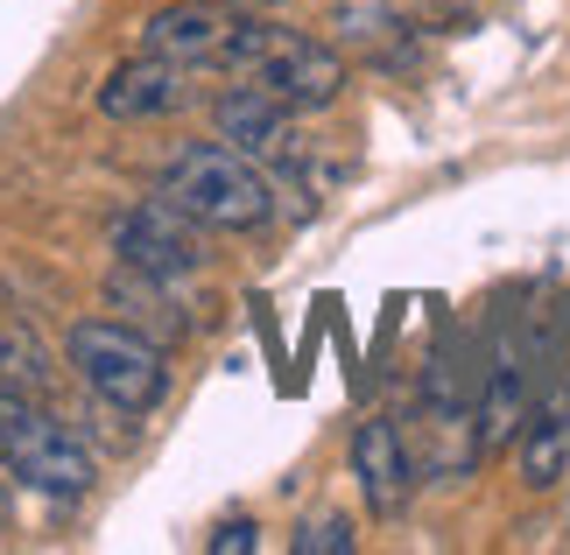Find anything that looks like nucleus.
<instances>
[{
    "label": "nucleus",
    "instance_id": "1",
    "mask_svg": "<svg viewBox=\"0 0 570 555\" xmlns=\"http://www.w3.org/2000/svg\"><path fill=\"white\" fill-rule=\"evenodd\" d=\"M218 71H233L239 85H261L268 99L296 106V113H324V106H338L345 78H353L332 42H317L303 29H282V21H268V14H239V29H233Z\"/></svg>",
    "mask_w": 570,
    "mask_h": 555
},
{
    "label": "nucleus",
    "instance_id": "8",
    "mask_svg": "<svg viewBox=\"0 0 570 555\" xmlns=\"http://www.w3.org/2000/svg\"><path fill=\"white\" fill-rule=\"evenodd\" d=\"M233 29H239V14L226 0H169V8H156L141 21V50H156L169 63H190V71H218Z\"/></svg>",
    "mask_w": 570,
    "mask_h": 555
},
{
    "label": "nucleus",
    "instance_id": "13",
    "mask_svg": "<svg viewBox=\"0 0 570 555\" xmlns=\"http://www.w3.org/2000/svg\"><path fill=\"white\" fill-rule=\"evenodd\" d=\"M106 296H114V309H127V324H135L141 338H156V345H177L190 330V317L177 309V288H169V281H148L135 268H120Z\"/></svg>",
    "mask_w": 570,
    "mask_h": 555
},
{
    "label": "nucleus",
    "instance_id": "2",
    "mask_svg": "<svg viewBox=\"0 0 570 555\" xmlns=\"http://www.w3.org/2000/svg\"><path fill=\"white\" fill-rule=\"evenodd\" d=\"M184 218H197L205 232H261L275 218V176L239 155L226 141H197V148H177L163 169V190Z\"/></svg>",
    "mask_w": 570,
    "mask_h": 555
},
{
    "label": "nucleus",
    "instance_id": "4",
    "mask_svg": "<svg viewBox=\"0 0 570 555\" xmlns=\"http://www.w3.org/2000/svg\"><path fill=\"white\" fill-rule=\"evenodd\" d=\"M63 351H71L78 380L92 387L106 408H120V415L163 408V394H169V359H163V345L141 338L135 324H78Z\"/></svg>",
    "mask_w": 570,
    "mask_h": 555
},
{
    "label": "nucleus",
    "instance_id": "12",
    "mask_svg": "<svg viewBox=\"0 0 570 555\" xmlns=\"http://www.w3.org/2000/svg\"><path fill=\"white\" fill-rule=\"evenodd\" d=\"M514 450H521V485H529V493H550L570 472V394H550V402L521 422Z\"/></svg>",
    "mask_w": 570,
    "mask_h": 555
},
{
    "label": "nucleus",
    "instance_id": "11",
    "mask_svg": "<svg viewBox=\"0 0 570 555\" xmlns=\"http://www.w3.org/2000/svg\"><path fill=\"white\" fill-rule=\"evenodd\" d=\"M353 478H360V493H366V506H374L381 521L409 514V499H415V450L402 443V429H394L387 415H374V422L353 429Z\"/></svg>",
    "mask_w": 570,
    "mask_h": 555
},
{
    "label": "nucleus",
    "instance_id": "14",
    "mask_svg": "<svg viewBox=\"0 0 570 555\" xmlns=\"http://www.w3.org/2000/svg\"><path fill=\"white\" fill-rule=\"evenodd\" d=\"M0 380L8 387H29V394H50L57 373H50V351L36 345V330L14 317V309H0Z\"/></svg>",
    "mask_w": 570,
    "mask_h": 555
},
{
    "label": "nucleus",
    "instance_id": "10",
    "mask_svg": "<svg viewBox=\"0 0 570 555\" xmlns=\"http://www.w3.org/2000/svg\"><path fill=\"white\" fill-rule=\"evenodd\" d=\"M190 63H169L156 50H141V57H127L114 78L99 85V113L106 120H120V127H141V120H169V113H184L190 106Z\"/></svg>",
    "mask_w": 570,
    "mask_h": 555
},
{
    "label": "nucleus",
    "instance_id": "7",
    "mask_svg": "<svg viewBox=\"0 0 570 555\" xmlns=\"http://www.w3.org/2000/svg\"><path fill=\"white\" fill-rule=\"evenodd\" d=\"M415 422H423V443H415V472L430 478H465L479 457H487V443H479V402L465 387H458L451 359L430 366V387H423V408H415Z\"/></svg>",
    "mask_w": 570,
    "mask_h": 555
},
{
    "label": "nucleus",
    "instance_id": "6",
    "mask_svg": "<svg viewBox=\"0 0 570 555\" xmlns=\"http://www.w3.org/2000/svg\"><path fill=\"white\" fill-rule=\"evenodd\" d=\"M212 127H218V141L254 155L268 176H311V141L296 135V106L268 99L261 85H233V92L212 106Z\"/></svg>",
    "mask_w": 570,
    "mask_h": 555
},
{
    "label": "nucleus",
    "instance_id": "9",
    "mask_svg": "<svg viewBox=\"0 0 570 555\" xmlns=\"http://www.w3.org/2000/svg\"><path fill=\"white\" fill-rule=\"evenodd\" d=\"M535 345L521 330H500L493 359H487V387H479V443L487 450H508L521 436V422L535 415Z\"/></svg>",
    "mask_w": 570,
    "mask_h": 555
},
{
    "label": "nucleus",
    "instance_id": "20",
    "mask_svg": "<svg viewBox=\"0 0 570 555\" xmlns=\"http://www.w3.org/2000/svg\"><path fill=\"white\" fill-rule=\"evenodd\" d=\"M563 394H570V387H563Z\"/></svg>",
    "mask_w": 570,
    "mask_h": 555
},
{
    "label": "nucleus",
    "instance_id": "15",
    "mask_svg": "<svg viewBox=\"0 0 570 555\" xmlns=\"http://www.w3.org/2000/svg\"><path fill=\"white\" fill-rule=\"evenodd\" d=\"M296 555H353L360 548V535H353V521L345 514H317V521H303L296 527V542H289Z\"/></svg>",
    "mask_w": 570,
    "mask_h": 555
},
{
    "label": "nucleus",
    "instance_id": "19",
    "mask_svg": "<svg viewBox=\"0 0 570 555\" xmlns=\"http://www.w3.org/2000/svg\"><path fill=\"white\" fill-rule=\"evenodd\" d=\"M0 527H8V493H0Z\"/></svg>",
    "mask_w": 570,
    "mask_h": 555
},
{
    "label": "nucleus",
    "instance_id": "5",
    "mask_svg": "<svg viewBox=\"0 0 570 555\" xmlns=\"http://www.w3.org/2000/svg\"><path fill=\"white\" fill-rule=\"evenodd\" d=\"M197 232H205V226L184 218L169 197H148V205L114 218V254H120V268L184 288L190 275H205V239H197Z\"/></svg>",
    "mask_w": 570,
    "mask_h": 555
},
{
    "label": "nucleus",
    "instance_id": "17",
    "mask_svg": "<svg viewBox=\"0 0 570 555\" xmlns=\"http://www.w3.org/2000/svg\"><path fill=\"white\" fill-rule=\"evenodd\" d=\"M472 0H430V14H465Z\"/></svg>",
    "mask_w": 570,
    "mask_h": 555
},
{
    "label": "nucleus",
    "instance_id": "16",
    "mask_svg": "<svg viewBox=\"0 0 570 555\" xmlns=\"http://www.w3.org/2000/svg\"><path fill=\"white\" fill-rule=\"evenodd\" d=\"M205 548H212V555H254V548H261V527H254V521H226V527H212Z\"/></svg>",
    "mask_w": 570,
    "mask_h": 555
},
{
    "label": "nucleus",
    "instance_id": "18",
    "mask_svg": "<svg viewBox=\"0 0 570 555\" xmlns=\"http://www.w3.org/2000/svg\"><path fill=\"white\" fill-rule=\"evenodd\" d=\"M226 8H233V14H261V8H268V0H226Z\"/></svg>",
    "mask_w": 570,
    "mask_h": 555
},
{
    "label": "nucleus",
    "instance_id": "3",
    "mask_svg": "<svg viewBox=\"0 0 570 555\" xmlns=\"http://www.w3.org/2000/svg\"><path fill=\"white\" fill-rule=\"evenodd\" d=\"M0 464H8V478H21L29 493H50V499L92 493V450L42 408V394L8 387V380H0Z\"/></svg>",
    "mask_w": 570,
    "mask_h": 555
}]
</instances>
